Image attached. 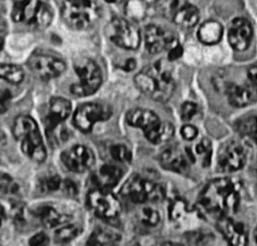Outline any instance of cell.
Here are the masks:
<instances>
[{"mask_svg": "<svg viewBox=\"0 0 257 246\" xmlns=\"http://www.w3.org/2000/svg\"><path fill=\"white\" fill-rule=\"evenodd\" d=\"M146 138L155 145L169 142L174 136V128L168 122L159 121L144 131Z\"/></svg>", "mask_w": 257, "mask_h": 246, "instance_id": "obj_21", "label": "cell"}, {"mask_svg": "<svg viewBox=\"0 0 257 246\" xmlns=\"http://www.w3.org/2000/svg\"><path fill=\"white\" fill-rule=\"evenodd\" d=\"M13 135L21 144L22 152L37 162H43L47 157L46 148L38 125L30 116H19L13 124Z\"/></svg>", "mask_w": 257, "mask_h": 246, "instance_id": "obj_3", "label": "cell"}, {"mask_svg": "<svg viewBox=\"0 0 257 246\" xmlns=\"http://www.w3.org/2000/svg\"><path fill=\"white\" fill-rule=\"evenodd\" d=\"M196 154L201 158L203 166H209L212 156L211 142L208 139H203L196 147Z\"/></svg>", "mask_w": 257, "mask_h": 246, "instance_id": "obj_34", "label": "cell"}, {"mask_svg": "<svg viewBox=\"0 0 257 246\" xmlns=\"http://www.w3.org/2000/svg\"><path fill=\"white\" fill-rule=\"evenodd\" d=\"M87 204L98 217L106 220L117 218L122 211L118 198L107 189L95 187L91 190L87 196Z\"/></svg>", "mask_w": 257, "mask_h": 246, "instance_id": "obj_7", "label": "cell"}, {"mask_svg": "<svg viewBox=\"0 0 257 246\" xmlns=\"http://www.w3.org/2000/svg\"><path fill=\"white\" fill-rule=\"evenodd\" d=\"M53 20V11L51 7L43 1H40L36 11L32 25L39 29L47 28Z\"/></svg>", "mask_w": 257, "mask_h": 246, "instance_id": "obj_28", "label": "cell"}, {"mask_svg": "<svg viewBox=\"0 0 257 246\" xmlns=\"http://www.w3.org/2000/svg\"><path fill=\"white\" fill-rule=\"evenodd\" d=\"M105 1L108 2V3H116V2H118L120 0H105Z\"/></svg>", "mask_w": 257, "mask_h": 246, "instance_id": "obj_51", "label": "cell"}, {"mask_svg": "<svg viewBox=\"0 0 257 246\" xmlns=\"http://www.w3.org/2000/svg\"><path fill=\"white\" fill-rule=\"evenodd\" d=\"M11 95L8 90L0 89V114H3L10 105Z\"/></svg>", "mask_w": 257, "mask_h": 246, "instance_id": "obj_40", "label": "cell"}, {"mask_svg": "<svg viewBox=\"0 0 257 246\" xmlns=\"http://www.w3.org/2000/svg\"><path fill=\"white\" fill-rule=\"evenodd\" d=\"M182 54H183V48L178 44L177 46H175L174 48L168 51V60L170 62H174L178 60L182 56Z\"/></svg>", "mask_w": 257, "mask_h": 246, "instance_id": "obj_44", "label": "cell"}, {"mask_svg": "<svg viewBox=\"0 0 257 246\" xmlns=\"http://www.w3.org/2000/svg\"><path fill=\"white\" fill-rule=\"evenodd\" d=\"M80 233L79 228L75 224L64 223L61 227H59L55 232V238L58 242H68L74 239Z\"/></svg>", "mask_w": 257, "mask_h": 246, "instance_id": "obj_30", "label": "cell"}, {"mask_svg": "<svg viewBox=\"0 0 257 246\" xmlns=\"http://www.w3.org/2000/svg\"><path fill=\"white\" fill-rule=\"evenodd\" d=\"M218 227L225 236L229 246H248V236L242 223L234 221L230 217H221Z\"/></svg>", "mask_w": 257, "mask_h": 246, "instance_id": "obj_16", "label": "cell"}, {"mask_svg": "<svg viewBox=\"0 0 257 246\" xmlns=\"http://www.w3.org/2000/svg\"><path fill=\"white\" fill-rule=\"evenodd\" d=\"M112 42L126 50H137L141 44V33L138 27L123 18H114L107 27Z\"/></svg>", "mask_w": 257, "mask_h": 246, "instance_id": "obj_9", "label": "cell"}, {"mask_svg": "<svg viewBox=\"0 0 257 246\" xmlns=\"http://www.w3.org/2000/svg\"><path fill=\"white\" fill-rule=\"evenodd\" d=\"M62 17L65 24L73 30H86L92 27L100 17L96 0H64Z\"/></svg>", "mask_w": 257, "mask_h": 246, "instance_id": "obj_4", "label": "cell"}, {"mask_svg": "<svg viewBox=\"0 0 257 246\" xmlns=\"http://www.w3.org/2000/svg\"><path fill=\"white\" fill-rule=\"evenodd\" d=\"M64 191L65 194L69 195V196H75L77 194V187L76 185L74 184L72 181L70 180H64V182L62 183V187H61Z\"/></svg>", "mask_w": 257, "mask_h": 246, "instance_id": "obj_43", "label": "cell"}, {"mask_svg": "<svg viewBox=\"0 0 257 246\" xmlns=\"http://www.w3.org/2000/svg\"><path fill=\"white\" fill-rule=\"evenodd\" d=\"M0 192L7 195H14L18 192V185L6 173L0 172Z\"/></svg>", "mask_w": 257, "mask_h": 246, "instance_id": "obj_37", "label": "cell"}, {"mask_svg": "<svg viewBox=\"0 0 257 246\" xmlns=\"http://www.w3.org/2000/svg\"><path fill=\"white\" fill-rule=\"evenodd\" d=\"M126 118L130 126L140 128L143 131L160 121V118L156 113L147 109H133L128 111Z\"/></svg>", "mask_w": 257, "mask_h": 246, "instance_id": "obj_23", "label": "cell"}, {"mask_svg": "<svg viewBox=\"0 0 257 246\" xmlns=\"http://www.w3.org/2000/svg\"><path fill=\"white\" fill-rule=\"evenodd\" d=\"M223 37L222 25L214 20L203 23L198 31V38L200 42L205 45L218 44Z\"/></svg>", "mask_w": 257, "mask_h": 246, "instance_id": "obj_24", "label": "cell"}, {"mask_svg": "<svg viewBox=\"0 0 257 246\" xmlns=\"http://www.w3.org/2000/svg\"><path fill=\"white\" fill-rule=\"evenodd\" d=\"M182 137L187 141H193L198 136V130L192 125H185L181 129Z\"/></svg>", "mask_w": 257, "mask_h": 246, "instance_id": "obj_41", "label": "cell"}, {"mask_svg": "<svg viewBox=\"0 0 257 246\" xmlns=\"http://www.w3.org/2000/svg\"><path fill=\"white\" fill-rule=\"evenodd\" d=\"M123 176V171L110 164H105L101 166L92 175V181L96 188L111 190L113 187L118 184Z\"/></svg>", "mask_w": 257, "mask_h": 246, "instance_id": "obj_18", "label": "cell"}, {"mask_svg": "<svg viewBox=\"0 0 257 246\" xmlns=\"http://www.w3.org/2000/svg\"><path fill=\"white\" fill-rule=\"evenodd\" d=\"M50 240L45 233H38L30 240V246H49Z\"/></svg>", "mask_w": 257, "mask_h": 246, "instance_id": "obj_42", "label": "cell"}, {"mask_svg": "<svg viewBox=\"0 0 257 246\" xmlns=\"http://www.w3.org/2000/svg\"><path fill=\"white\" fill-rule=\"evenodd\" d=\"M25 73L21 66L16 64H0V79L12 84H19L24 80Z\"/></svg>", "mask_w": 257, "mask_h": 246, "instance_id": "obj_27", "label": "cell"}, {"mask_svg": "<svg viewBox=\"0 0 257 246\" xmlns=\"http://www.w3.org/2000/svg\"><path fill=\"white\" fill-rule=\"evenodd\" d=\"M36 215L47 227H56L68 222L71 219V216L60 213L54 207L51 206H40L33 211Z\"/></svg>", "mask_w": 257, "mask_h": 246, "instance_id": "obj_19", "label": "cell"}, {"mask_svg": "<svg viewBox=\"0 0 257 246\" xmlns=\"http://www.w3.org/2000/svg\"><path fill=\"white\" fill-rule=\"evenodd\" d=\"M246 154L241 145L236 142L225 144L218 154V168L220 171L230 173L241 169L245 163Z\"/></svg>", "mask_w": 257, "mask_h": 246, "instance_id": "obj_11", "label": "cell"}, {"mask_svg": "<svg viewBox=\"0 0 257 246\" xmlns=\"http://www.w3.org/2000/svg\"><path fill=\"white\" fill-rule=\"evenodd\" d=\"M62 179L58 175H52L45 179H43L40 183V188L42 192L50 193V192H56L61 189L62 187Z\"/></svg>", "mask_w": 257, "mask_h": 246, "instance_id": "obj_38", "label": "cell"}, {"mask_svg": "<svg viewBox=\"0 0 257 246\" xmlns=\"http://www.w3.org/2000/svg\"><path fill=\"white\" fill-rule=\"evenodd\" d=\"M27 64L33 73L43 80L59 77L66 67L65 62L61 58L41 51L31 55Z\"/></svg>", "mask_w": 257, "mask_h": 246, "instance_id": "obj_8", "label": "cell"}, {"mask_svg": "<svg viewBox=\"0 0 257 246\" xmlns=\"http://www.w3.org/2000/svg\"><path fill=\"white\" fill-rule=\"evenodd\" d=\"M147 4L144 0H130L126 4V13L134 20H142L147 14Z\"/></svg>", "mask_w": 257, "mask_h": 246, "instance_id": "obj_31", "label": "cell"}, {"mask_svg": "<svg viewBox=\"0 0 257 246\" xmlns=\"http://www.w3.org/2000/svg\"><path fill=\"white\" fill-rule=\"evenodd\" d=\"M139 218H140V222L143 225L149 226V227H154L160 223L161 214L157 210L147 207L141 211V213L139 215Z\"/></svg>", "mask_w": 257, "mask_h": 246, "instance_id": "obj_32", "label": "cell"}, {"mask_svg": "<svg viewBox=\"0 0 257 246\" xmlns=\"http://www.w3.org/2000/svg\"><path fill=\"white\" fill-rule=\"evenodd\" d=\"M6 145H7L6 136L4 135V133L2 131H0V153L5 150Z\"/></svg>", "mask_w": 257, "mask_h": 246, "instance_id": "obj_46", "label": "cell"}, {"mask_svg": "<svg viewBox=\"0 0 257 246\" xmlns=\"http://www.w3.org/2000/svg\"><path fill=\"white\" fill-rule=\"evenodd\" d=\"M0 246H1V245H0Z\"/></svg>", "mask_w": 257, "mask_h": 246, "instance_id": "obj_53", "label": "cell"}, {"mask_svg": "<svg viewBox=\"0 0 257 246\" xmlns=\"http://www.w3.org/2000/svg\"><path fill=\"white\" fill-rule=\"evenodd\" d=\"M39 3L40 0H13V20L32 25Z\"/></svg>", "mask_w": 257, "mask_h": 246, "instance_id": "obj_20", "label": "cell"}, {"mask_svg": "<svg viewBox=\"0 0 257 246\" xmlns=\"http://www.w3.org/2000/svg\"><path fill=\"white\" fill-rule=\"evenodd\" d=\"M121 236L117 232L109 228L96 227L85 246H116Z\"/></svg>", "mask_w": 257, "mask_h": 246, "instance_id": "obj_25", "label": "cell"}, {"mask_svg": "<svg viewBox=\"0 0 257 246\" xmlns=\"http://www.w3.org/2000/svg\"><path fill=\"white\" fill-rule=\"evenodd\" d=\"M135 83L142 92L160 102L168 101L175 90L171 71L161 62L150 64L141 70L135 76Z\"/></svg>", "mask_w": 257, "mask_h": 246, "instance_id": "obj_2", "label": "cell"}, {"mask_svg": "<svg viewBox=\"0 0 257 246\" xmlns=\"http://www.w3.org/2000/svg\"><path fill=\"white\" fill-rule=\"evenodd\" d=\"M198 113V106L193 102H185L181 107V118L184 121H190Z\"/></svg>", "mask_w": 257, "mask_h": 246, "instance_id": "obj_39", "label": "cell"}, {"mask_svg": "<svg viewBox=\"0 0 257 246\" xmlns=\"http://www.w3.org/2000/svg\"><path fill=\"white\" fill-rule=\"evenodd\" d=\"M187 213V205L186 203L181 199H176L172 202L169 209V215L170 218L173 221L180 220Z\"/></svg>", "mask_w": 257, "mask_h": 246, "instance_id": "obj_35", "label": "cell"}, {"mask_svg": "<svg viewBox=\"0 0 257 246\" xmlns=\"http://www.w3.org/2000/svg\"><path fill=\"white\" fill-rule=\"evenodd\" d=\"M111 156L119 162H130L132 159V153L127 147L123 145H114L110 148Z\"/></svg>", "mask_w": 257, "mask_h": 246, "instance_id": "obj_36", "label": "cell"}, {"mask_svg": "<svg viewBox=\"0 0 257 246\" xmlns=\"http://www.w3.org/2000/svg\"><path fill=\"white\" fill-rule=\"evenodd\" d=\"M161 246H183L179 243H175V242H164Z\"/></svg>", "mask_w": 257, "mask_h": 246, "instance_id": "obj_49", "label": "cell"}, {"mask_svg": "<svg viewBox=\"0 0 257 246\" xmlns=\"http://www.w3.org/2000/svg\"><path fill=\"white\" fill-rule=\"evenodd\" d=\"M201 206L212 215L229 217L237 211L239 192L236 184L228 178L211 181L200 194Z\"/></svg>", "mask_w": 257, "mask_h": 246, "instance_id": "obj_1", "label": "cell"}, {"mask_svg": "<svg viewBox=\"0 0 257 246\" xmlns=\"http://www.w3.org/2000/svg\"><path fill=\"white\" fill-rule=\"evenodd\" d=\"M135 68H136V61L133 60V59H130V60H128V61L126 62V64H125V66H124V69H125L126 71H132V70H134Z\"/></svg>", "mask_w": 257, "mask_h": 246, "instance_id": "obj_47", "label": "cell"}, {"mask_svg": "<svg viewBox=\"0 0 257 246\" xmlns=\"http://www.w3.org/2000/svg\"><path fill=\"white\" fill-rule=\"evenodd\" d=\"M185 4H187V0H158L156 8L162 16L172 19L175 13Z\"/></svg>", "mask_w": 257, "mask_h": 246, "instance_id": "obj_29", "label": "cell"}, {"mask_svg": "<svg viewBox=\"0 0 257 246\" xmlns=\"http://www.w3.org/2000/svg\"><path fill=\"white\" fill-rule=\"evenodd\" d=\"M146 48L150 54L157 55L163 51H169L178 45L174 36L156 25H149L145 30Z\"/></svg>", "mask_w": 257, "mask_h": 246, "instance_id": "obj_13", "label": "cell"}, {"mask_svg": "<svg viewBox=\"0 0 257 246\" xmlns=\"http://www.w3.org/2000/svg\"><path fill=\"white\" fill-rule=\"evenodd\" d=\"M161 166L169 171L186 173L189 169L188 157L178 148H167L159 157Z\"/></svg>", "mask_w": 257, "mask_h": 246, "instance_id": "obj_17", "label": "cell"}, {"mask_svg": "<svg viewBox=\"0 0 257 246\" xmlns=\"http://www.w3.org/2000/svg\"><path fill=\"white\" fill-rule=\"evenodd\" d=\"M248 78L252 82V84H256V65L251 66L248 70Z\"/></svg>", "mask_w": 257, "mask_h": 246, "instance_id": "obj_45", "label": "cell"}, {"mask_svg": "<svg viewBox=\"0 0 257 246\" xmlns=\"http://www.w3.org/2000/svg\"><path fill=\"white\" fill-rule=\"evenodd\" d=\"M62 160L66 168L76 173L89 170L95 163L92 150L85 146H74L62 154Z\"/></svg>", "mask_w": 257, "mask_h": 246, "instance_id": "obj_12", "label": "cell"}, {"mask_svg": "<svg viewBox=\"0 0 257 246\" xmlns=\"http://www.w3.org/2000/svg\"><path fill=\"white\" fill-rule=\"evenodd\" d=\"M4 217H5L4 209H3V207L0 205V225L2 224V222H3V220H4Z\"/></svg>", "mask_w": 257, "mask_h": 246, "instance_id": "obj_48", "label": "cell"}, {"mask_svg": "<svg viewBox=\"0 0 257 246\" xmlns=\"http://www.w3.org/2000/svg\"><path fill=\"white\" fill-rule=\"evenodd\" d=\"M71 113V104L67 99L54 97L49 106V112L46 118V132L51 137L60 124L68 118Z\"/></svg>", "mask_w": 257, "mask_h": 246, "instance_id": "obj_15", "label": "cell"}, {"mask_svg": "<svg viewBox=\"0 0 257 246\" xmlns=\"http://www.w3.org/2000/svg\"><path fill=\"white\" fill-rule=\"evenodd\" d=\"M172 20L179 27L190 29L199 21V10L192 4L187 3L175 13Z\"/></svg>", "mask_w": 257, "mask_h": 246, "instance_id": "obj_26", "label": "cell"}, {"mask_svg": "<svg viewBox=\"0 0 257 246\" xmlns=\"http://www.w3.org/2000/svg\"><path fill=\"white\" fill-rule=\"evenodd\" d=\"M128 246H143V245H141V244H140V243H138V242H132V243H131V244H130V245Z\"/></svg>", "mask_w": 257, "mask_h": 246, "instance_id": "obj_52", "label": "cell"}, {"mask_svg": "<svg viewBox=\"0 0 257 246\" xmlns=\"http://www.w3.org/2000/svg\"><path fill=\"white\" fill-rule=\"evenodd\" d=\"M252 38V28L250 23L244 18L234 19L228 29V42L232 49L244 51L248 48Z\"/></svg>", "mask_w": 257, "mask_h": 246, "instance_id": "obj_14", "label": "cell"}, {"mask_svg": "<svg viewBox=\"0 0 257 246\" xmlns=\"http://www.w3.org/2000/svg\"><path fill=\"white\" fill-rule=\"evenodd\" d=\"M79 81L70 86V92L77 97H85L96 92L102 84V72L96 62L83 60L75 64Z\"/></svg>", "mask_w": 257, "mask_h": 246, "instance_id": "obj_6", "label": "cell"}, {"mask_svg": "<svg viewBox=\"0 0 257 246\" xmlns=\"http://www.w3.org/2000/svg\"><path fill=\"white\" fill-rule=\"evenodd\" d=\"M121 195L133 203L142 204L148 201L161 200L164 197V191L161 186L153 181L135 174L123 185Z\"/></svg>", "mask_w": 257, "mask_h": 246, "instance_id": "obj_5", "label": "cell"}, {"mask_svg": "<svg viewBox=\"0 0 257 246\" xmlns=\"http://www.w3.org/2000/svg\"><path fill=\"white\" fill-rule=\"evenodd\" d=\"M112 116V109L101 103H86L78 107L73 115L74 126L83 133H89L98 122L108 120Z\"/></svg>", "mask_w": 257, "mask_h": 246, "instance_id": "obj_10", "label": "cell"}, {"mask_svg": "<svg viewBox=\"0 0 257 246\" xmlns=\"http://www.w3.org/2000/svg\"><path fill=\"white\" fill-rule=\"evenodd\" d=\"M225 93L230 105L241 108L249 105L253 100V93L251 89L244 85L228 84L225 88Z\"/></svg>", "mask_w": 257, "mask_h": 246, "instance_id": "obj_22", "label": "cell"}, {"mask_svg": "<svg viewBox=\"0 0 257 246\" xmlns=\"http://www.w3.org/2000/svg\"><path fill=\"white\" fill-rule=\"evenodd\" d=\"M3 45H4V42H3V39L0 37V51L2 50V48H3Z\"/></svg>", "mask_w": 257, "mask_h": 246, "instance_id": "obj_50", "label": "cell"}, {"mask_svg": "<svg viewBox=\"0 0 257 246\" xmlns=\"http://www.w3.org/2000/svg\"><path fill=\"white\" fill-rule=\"evenodd\" d=\"M237 130L239 134L243 137H248L250 139H256V122L255 117H248L244 120L239 121L237 124Z\"/></svg>", "mask_w": 257, "mask_h": 246, "instance_id": "obj_33", "label": "cell"}]
</instances>
